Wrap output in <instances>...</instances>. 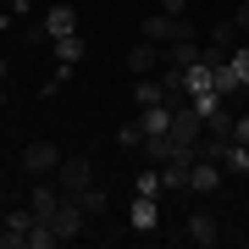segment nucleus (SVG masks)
I'll use <instances>...</instances> for the list:
<instances>
[{
    "label": "nucleus",
    "instance_id": "11",
    "mask_svg": "<svg viewBox=\"0 0 249 249\" xmlns=\"http://www.w3.org/2000/svg\"><path fill=\"white\" fill-rule=\"evenodd\" d=\"M139 39H155V45H172V39H178V17H166V11L144 17V34H139Z\"/></svg>",
    "mask_w": 249,
    "mask_h": 249
},
{
    "label": "nucleus",
    "instance_id": "3",
    "mask_svg": "<svg viewBox=\"0 0 249 249\" xmlns=\"http://www.w3.org/2000/svg\"><path fill=\"white\" fill-rule=\"evenodd\" d=\"M22 166L34 172V178H50V172L61 166V150L45 144V139H34V144H22Z\"/></svg>",
    "mask_w": 249,
    "mask_h": 249
},
{
    "label": "nucleus",
    "instance_id": "21",
    "mask_svg": "<svg viewBox=\"0 0 249 249\" xmlns=\"http://www.w3.org/2000/svg\"><path fill=\"white\" fill-rule=\"evenodd\" d=\"M116 150H122V155H133V150H144V127H139V122L116 127Z\"/></svg>",
    "mask_w": 249,
    "mask_h": 249
},
{
    "label": "nucleus",
    "instance_id": "23",
    "mask_svg": "<svg viewBox=\"0 0 249 249\" xmlns=\"http://www.w3.org/2000/svg\"><path fill=\"white\" fill-rule=\"evenodd\" d=\"M133 194H160V166L155 172H139V178H133Z\"/></svg>",
    "mask_w": 249,
    "mask_h": 249
},
{
    "label": "nucleus",
    "instance_id": "20",
    "mask_svg": "<svg viewBox=\"0 0 249 249\" xmlns=\"http://www.w3.org/2000/svg\"><path fill=\"white\" fill-rule=\"evenodd\" d=\"M72 199H78V205H83V211H89V216H100V211H106V205H111V194H106V188H100V183H89V188H83V194H72Z\"/></svg>",
    "mask_w": 249,
    "mask_h": 249
},
{
    "label": "nucleus",
    "instance_id": "4",
    "mask_svg": "<svg viewBox=\"0 0 249 249\" xmlns=\"http://www.w3.org/2000/svg\"><path fill=\"white\" fill-rule=\"evenodd\" d=\"M188 188H194V194H216V188H222V160L194 155V166H188Z\"/></svg>",
    "mask_w": 249,
    "mask_h": 249
},
{
    "label": "nucleus",
    "instance_id": "8",
    "mask_svg": "<svg viewBox=\"0 0 249 249\" xmlns=\"http://www.w3.org/2000/svg\"><path fill=\"white\" fill-rule=\"evenodd\" d=\"M188 244H199V249L222 244V227H216V216H211V211H194V216H188Z\"/></svg>",
    "mask_w": 249,
    "mask_h": 249
},
{
    "label": "nucleus",
    "instance_id": "17",
    "mask_svg": "<svg viewBox=\"0 0 249 249\" xmlns=\"http://www.w3.org/2000/svg\"><path fill=\"white\" fill-rule=\"evenodd\" d=\"M216 160H222V172H249V144H232V139H227Z\"/></svg>",
    "mask_w": 249,
    "mask_h": 249
},
{
    "label": "nucleus",
    "instance_id": "6",
    "mask_svg": "<svg viewBox=\"0 0 249 249\" xmlns=\"http://www.w3.org/2000/svg\"><path fill=\"white\" fill-rule=\"evenodd\" d=\"M61 199H67V194H61V183H39V188H28V211H34L39 222H50Z\"/></svg>",
    "mask_w": 249,
    "mask_h": 249
},
{
    "label": "nucleus",
    "instance_id": "12",
    "mask_svg": "<svg viewBox=\"0 0 249 249\" xmlns=\"http://www.w3.org/2000/svg\"><path fill=\"white\" fill-rule=\"evenodd\" d=\"M211 89L222 94V100L244 89V83H238V72H232V61H227V55H222V61H211Z\"/></svg>",
    "mask_w": 249,
    "mask_h": 249
},
{
    "label": "nucleus",
    "instance_id": "1",
    "mask_svg": "<svg viewBox=\"0 0 249 249\" xmlns=\"http://www.w3.org/2000/svg\"><path fill=\"white\" fill-rule=\"evenodd\" d=\"M55 183H61V194H83V188L94 183V160H89V155H61Z\"/></svg>",
    "mask_w": 249,
    "mask_h": 249
},
{
    "label": "nucleus",
    "instance_id": "27",
    "mask_svg": "<svg viewBox=\"0 0 249 249\" xmlns=\"http://www.w3.org/2000/svg\"><path fill=\"white\" fill-rule=\"evenodd\" d=\"M6 83H11V67L0 61V100H6Z\"/></svg>",
    "mask_w": 249,
    "mask_h": 249
},
{
    "label": "nucleus",
    "instance_id": "9",
    "mask_svg": "<svg viewBox=\"0 0 249 249\" xmlns=\"http://www.w3.org/2000/svg\"><path fill=\"white\" fill-rule=\"evenodd\" d=\"M160 61L194 67V61H205V50H199V39H172V45H160Z\"/></svg>",
    "mask_w": 249,
    "mask_h": 249
},
{
    "label": "nucleus",
    "instance_id": "29",
    "mask_svg": "<svg viewBox=\"0 0 249 249\" xmlns=\"http://www.w3.org/2000/svg\"><path fill=\"white\" fill-rule=\"evenodd\" d=\"M194 6H199V0H194Z\"/></svg>",
    "mask_w": 249,
    "mask_h": 249
},
{
    "label": "nucleus",
    "instance_id": "19",
    "mask_svg": "<svg viewBox=\"0 0 249 249\" xmlns=\"http://www.w3.org/2000/svg\"><path fill=\"white\" fill-rule=\"evenodd\" d=\"M55 55H61V67H78L83 61V34H67V39H50Z\"/></svg>",
    "mask_w": 249,
    "mask_h": 249
},
{
    "label": "nucleus",
    "instance_id": "15",
    "mask_svg": "<svg viewBox=\"0 0 249 249\" xmlns=\"http://www.w3.org/2000/svg\"><path fill=\"white\" fill-rule=\"evenodd\" d=\"M188 166H194L188 155H172V160H160V188H188Z\"/></svg>",
    "mask_w": 249,
    "mask_h": 249
},
{
    "label": "nucleus",
    "instance_id": "7",
    "mask_svg": "<svg viewBox=\"0 0 249 249\" xmlns=\"http://www.w3.org/2000/svg\"><path fill=\"white\" fill-rule=\"evenodd\" d=\"M127 222H133L139 232H155V227H160V205H155V194H133V205H127Z\"/></svg>",
    "mask_w": 249,
    "mask_h": 249
},
{
    "label": "nucleus",
    "instance_id": "5",
    "mask_svg": "<svg viewBox=\"0 0 249 249\" xmlns=\"http://www.w3.org/2000/svg\"><path fill=\"white\" fill-rule=\"evenodd\" d=\"M127 72L144 78V72H160V45L155 39H139V45H127Z\"/></svg>",
    "mask_w": 249,
    "mask_h": 249
},
{
    "label": "nucleus",
    "instance_id": "2",
    "mask_svg": "<svg viewBox=\"0 0 249 249\" xmlns=\"http://www.w3.org/2000/svg\"><path fill=\"white\" fill-rule=\"evenodd\" d=\"M50 227H55V238L67 244V238H78V232L89 227V211H83V205H78V199L67 194L61 205H55V216H50Z\"/></svg>",
    "mask_w": 249,
    "mask_h": 249
},
{
    "label": "nucleus",
    "instance_id": "18",
    "mask_svg": "<svg viewBox=\"0 0 249 249\" xmlns=\"http://www.w3.org/2000/svg\"><path fill=\"white\" fill-rule=\"evenodd\" d=\"M232 122H238V116H232L227 106H216L211 116H205V133H211V139H232Z\"/></svg>",
    "mask_w": 249,
    "mask_h": 249
},
{
    "label": "nucleus",
    "instance_id": "22",
    "mask_svg": "<svg viewBox=\"0 0 249 249\" xmlns=\"http://www.w3.org/2000/svg\"><path fill=\"white\" fill-rule=\"evenodd\" d=\"M227 61H232V72H238V83L249 89V39H238V45H232V55H227Z\"/></svg>",
    "mask_w": 249,
    "mask_h": 249
},
{
    "label": "nucleus",
    "instance_id": "14",
    "mask_svg": "<svg viewBox=\"0 0 249 249\" xmlns=\"http://www.w3.org/2000/svg\"><path fill=\"white\" fill-rule=\"evenodd\" d=\"M139 127H144V139H160L172 127V106H144L139 111Z\"/></svg>",
    "mask_w": 249,
    "mask_h": 249
},
{
    "label": "nucleus",
    "instance_id": "16",
    "mask_svg": "<svg viewBox=\"0 0 249 249\" xmlns=\"http://www.w3.org/2000/svg\"><path fill=\"white\" fill-rule=\"evenodd\" d=\"M45 34H50V39H67V34H78V11H72V6H55L50 17H45Z\"/></svg>",
    "mask_w": 249,
    "mask_h": 249
},
{
    "label": "nucleus",
    "instance_id": "10",
    "mask_svg": "<svg viewBox=\"0 0 249 249\" xmlns=\"http://www.w3.org/2000/svg\"><path fill=\"white\" fill-rule=\"evenodd\" d=\"M238 28H232V22H216L211 28V50H205V61H222V55H232V45H238Z\"/></svg>",
    "mask_w": 249,
    "mask_h": 249
},
{
    "label": "nucleus",
    "instance_id": "26",
    "mask_svg": "<svg viewBox=\"0 0 249 249\" xmlns=\"http://www.w3.org/2000/svg\"><path fill=\"white\" fill-rule=\"evenodd\" d=\"M232 144H249V116H238V122H232Z\"/></svg>",
    "mask_w": 249,
    "mask_h": 249
},
{
    "label": "nucleus",
    "instance_id": "28",
    "mask_svg": "<svg viewBox=\"0 0 249 249\" xmlns=\"http://www.w3.org/2000/svg\"><path fill=\"white\" fill-rule=\"evenodd\" d=\"M0 216H6V194H0Z\"/></svg>",
    "mask_w": 249,
    "mask_h": 249
},
{
    "label": "nucleus",
    "instance_id": "13",
    "mask_svg": "<svg viewBox=\"0 0 249 249\" xmlns=\"http://www.w3.org/2000/svg\"><path fill=\"white\" fill-rule=\"evenodd\" d=\"M133 100H139V111H144V106H166V89H160V78H155V72L133 78Z\"/></svg>",
    "mask_w": 249,
    "mask_h": 249
},
{
    "label": "nucleus",
    "instance_id": "24",
    "mask_svg": "<svg viewBox=\"0 0 249 249\" xmlns=\"http://www.w3.org/2000/svg\"><path fill=\"white\" fill-rule=\"evenodd\" d=\"M232 28H238V34L249 39V0H244V6H238V11H232Z\"/></svg>",
    "mask_w": 249,
    "mask_h": 249
},
{
    "label": "nucleus",
    "instance_id": "25",
    "mask_svg": "<svg viewBox=\"0 0 249 249\" xmlns=\"http://www.w3.org/2000/svg\"><path fill=\"white\" fill-rule=\"evenodd\" d=\"M188 6H194V0H160V11H166V17H183Z\"/></svg>",
    "mask_w": 249,
    "mask_h": 249
}]
</instances>
